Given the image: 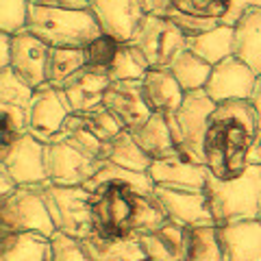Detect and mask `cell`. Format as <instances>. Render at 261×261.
I'll return each instance as SVG.
<instances>
[{"mask_svg":"<svg viewBox=\"0 0 261 261\" xmlns=\"http://www.w3.org/2000/svg\"><path fill=\"white\" fill-rule=\"evenodd\" d=\"M107 161L116 163L120 168L133 170V172H150V166H152V159L144 152V148L137 144L133 133H128V130H122L111 142Z\"/></svg>","mask_w":261,"mask_h":261,"instance_id":"obj_32","label":"cell"},{"mask_svg":"<svg viewBox=\"0 0 261 261\" xmlns=\"http://www.w3.org/2000/svg\"><path fill=\"white\" fill-rule=\"evenodd\" d=\"M27 33L39 37L50 48H87L102 35L94 13L87 9L31 5Z\"/></svg>","mask_w":261,"mask_h":261,"instance_id":"obj_4","label":"cell"},{"mask_svg":"<svg viewBox=\"0 0 261 261\" xmlns=\"http://www.w3.org/2000/svg\"><path fill=\"white\" fill-rule=\"evenodd\" d=\"M233 55L261 76V7H252L233 27Z\"/></svg>","mask_w":261,"mask_h":261,"instance_id":"obj_24","label":"cell"},{"mask_svg":"<svg viewBox=\"0 0 261 261\" xmlns=\"http://www.w3.org/2000/svg\"><path fill=\"white\" fill-rule=\"evenodd\" d=\"M48 246L42 233H0V261H48Z\"/></svg>","mask_w":261,"mask_h":261,"instance_id":"obj_26","label":"cell"},{"mask_svg":"<svg viewBox=\"0 0 261 261\" xmlns=\"http://www.w3.org/2000/svg\"><path fill=\"white\" fill-rule=\"evenodd\" d=\"M257 81H259L257 72H252L242 59L231 55L224 61L214 65L211 76L205 85V92L214 102L250 100V96L257 87Z\"/></svg>","mask_w":261,"mask_h":261,"instance_id":"obj_14","label":"cell"},{"mask_svg":"<svg viewBox=\"0 0 261 261\" xmlns=\"http://www.w3.org/2000/svg\"><path fill=\"white\" fill-rule=\"evenodd\" d=\"M11 50H13V35L0 33V70L11 68Z\"/></svg>","mask_w":261,"mask_h":261,"instance_id":"obj_40","label":"cell"},{"mask_svg":"<svg viewBox=\"0 0 261 261\" xmlns=\"http://www.w3.org/2000/svg\"><path fill=\"white\" fill-rule=\"evenodd\" d=\"M89 11L105 35L120 44H128L142 20L148 15L142 0H92Z\"/></svg>","mask_w":261,"mask_h":261,"instance_id":"obj_15","label":"cell"},{"mask_svg":"<svg viewBox=\"0 0 261 261\" xmlns=\"http://www.w3.org/2000/svg\"><path fill=\"white\" fill-rule=\"evenodd\" d=\"M35 96L31 87L13 68L0 70V150L29 133V111Z\"/></svg>","mask_w":261,"mask_h":261,"instance_id":"obj_10","label":"cell"},{"mask_svg":"<svg viewBox=\"0 0 261 261\" xmlns=\"http://www.w3.org/2000/svg\"><path fill=\"white\" fill-rule=\"evenodd\" d=\"M29 0H0V33L20 35L29 24Z\"/></svg>","mask_w":261,"mask_h":261,"instance_id":"obj_35","label":"cell"},{"mask_svg":"<svg viewBox=\"0 0 261 261\" xmlns=\"http://www.w3.org/2000/svg\"><path fill=\"white\" fill-rule=\"evenodd\" d=\"M85 65V48H50L46 61V85L61 89Z\"/></svg>","mask_w":261,"mask_h":261,"instance_id":"obj_29","label":"cell"},{"mask_svg":"<svg viewBox=\"0 0 261 261\" xmlns=\"http://www.w3.org/2000/svg\"><path fill=\"white\" fill-rule=\"evenodd\" d=\"M146 261H148V259H146Z\"/></svg>","mask_w":261,"mask_h":261,"instance_id":"obj_43","label":"cell"},{"mask_svg":"<svg viewBox=\"0 0 261 261\" xmlns=\"http://www.w3.org/2000/svg\"><path fill=\"white\" fill-rule=\"evenodd\" d=\"M154 200L159 202L163 216L181 226H211L216 224L214 211L205 192H181L154 187Z\"/></svg>","mask_w":261,"mask_h":261,"instance_id":"obj_16","label":"cell"},{"mask_svg":"<svg viewBox=\"0 0 261 261\" xmlns=\"http://www.w3.org/2000/svg\"><path fill=\"white\" fill-rule=\"evenodd\" d=\"M105 107H107L122 128L135 133L152 118V111L144 98L142 81H116L105 94Z\"/></svg>","mask_w":261,"mask_h":261,"instance_id":"obj_17","label":"cell"},{"mask_svg":"<svg viewBox=\"0 0 261 261\" xmlns=\"http://www.w3.org/2000/svg\"><path fill=\"white\" fill-rule=\"evenodd\" d=\"M187 50L198 55L211 65H218L233 55V27H216L187 37Z\"/></svg>","mask_w":261,"mask_h":261,"instance_id":"obj_28","label":"cell"},{"mask_svg":"<svg viewBox=\"0 0 261 261\" xmlns=\"http://www.w3.org/2000/svg\"><path fill=\"white\" fill-rule=\"evenodd\" d=\"M105 183H118V185H126L130 190L140 192V194H152L154 192V183L148 172H133V170H126V168H120L111 161H105L100 170L94 174L92 181H87L85 187L87 190H94L98 185H105Z\"/></svg>","mask_w":261,"mask_h":261,"instance_id":"obj_33","label":"cell"},{"mask_svg":"<svg viewBox=\"0 0 261 261\" xmlns=\"http://www.w3.org/2000/svg\"><path fill=\"white\" fill-rule=\"evenodd\" d=\"M172 72V76L176 79V83L183 87V92H198L205 89L207 81L211 76L214 65L207 63L205 59H200L198 55H194L192 50H185L172 61V65L168 68Z\"/></svg>","mask_w":261,"mask_h":261,"instance_id":"obj_30","label":"cell"},{"mask_svg":"<svg viewBox=\"0 0 261 261\" xmlns=\"http://www.w3.org/2000/svg\"><path fill=\"white\" fill-rule=\"evenodd\" d=\"M70 113V105L59 87H37L29 111V133L44 144L53 142L63 133Z\"/></svg>","mask_w":261,"mask_h":261,"instance_id":"obj_13","label":"cell"},{"mask_svg":"<svg viewBox=\"0 0 261 261\" xmlns=\"http://www.w3.org/2000/svg\"><path fill=\"white\" fill-rule=\"evenodd\" d=\"M48 261H87L83 242L57 231L48 246Z\"/></svg>","mask_w":261,"mask_h":261,"instance_id":"obj_36","label":"cell"},{"mask_svg":"<svg viewBox=\"0 0 261 261\" xmlns=\"http://www.w3.org/2000/svg\"><path fill=\"white\" fill-rule=\"evenodd\" d=\"M144 98L148 102L152 113L159 116H172V113L181 107L185 92L183 87L176 83L170 70H150L142 81Z\"/></svg>","mask_w":261,"mask_h":261,"instance_id":"obj_23","label":"cell"},{"mask_svg":"<svg viewBox=\"0 0 261 261\" xmlns=\"http://www.w3.org/2000/svg\"><path fill=\"white\" fill-rule=\"evenodd\" d=\"M224 261H261V224L257 220L218 226Z\"/></svg>","mask_w":261,"mask_h":261,"instance_id":"obj_22","label":"cell"},{"mask_svg":"<svg viewBox=\"0 0 261 261\" xmlns=\"http://www.w3.org/2000/svg\"><path fill=\"white\" fill-rule=\"evenodd\" d=\"M81 242H83L87 261H146L144 248L137 238L107 240L92 233Z\"/></svg>","mask_w":261,"mask_h":261,"instance_id":"obj_25","label":"cell"},{"mask_svg":"<svg viewBox=\"0 0 261 261\" xmlns=\"http://www.w3.org/2000/svg\"><path fill=\"white\" fill-rule=\"evenodd\" d=\"M250 102L257 113V142H255V148H252V154H250V163L252 166H261V76L257 81L255 92L250 96Z\"/></svg>","mask_w":261,"mask_h":261,"instance_id":"obj_38","label":"cell"},{"mask_svg":"<svg viewBox=\"0 0 261 261\" xmlns=\"http://www.w3.org/2000/svg\"><path fill=\"white\" fill-rule=\"evenodd\" d=\"M216 105L218 102L211 100L205 89L187 92L181 107H178L172 116H168L176 150H178V154H183L185 159L196 161V163H205L202 146H205L207 124H209V118H211V113H214Z\"/></svg>","mask_w":261,"mask_h":261,"instance_id":"obj_6","label":"cell"},{"mask_svg":"<svg viewBox=\"0 0 261 261\" xmlns=\"http://www.w3.org/2000/svg\"><path fill=\"white\" fill-rule=\"evenodd\" d=\"M89 192H92V233L100 238H137L146 228L168 220L159 202L154 200V194H140L118 183H105Z\"/></svg>","mask_w":261,"mask_h":261,"instance_id":"obj_2","label":"cell"},{"mask_svg":"<svg viewBox=\"0 0 261 261\" xmlns=\"http://www.w3.org/2000/svg\"><path fill=\"white\" fill-rule=\"evenodd\" d=\"M0 233H42L48 238L57 233L42 185L18 187L11 196L0 198Z\"/></svg>","mask_w":261,"mask_h":261,"instance_id":"obj_8","label":"cell"},{"mask_svg":"<svg viewBox=\"0 0 261 261\" xmlns=\"http://www.w3.org/2000/svg\"><path fill=\"white\" fill-rule=\"evenodd\" d=\"M257 113L250 100L218 102L205 133V163L218 178H235L252 166Z\"/></svg>","mask_w":261,"mask_h":261,"instance_id":"obj_1","label":"cell"},{"mask_svg":"<svg viewBox=\"0 0 261 261\" xmlns=\"http://www.w3.org/2000/svg\"><path fill=\"white\" fill-rule=\"evenodd\" d=\"M133 137L152 161L178 154L170 122L166 116H159V113H152V118L146 122L142 128H137L133 133Z\"/></svg>","mask_w":261,"mask_h":261,"instance_id":"obj_27","label":"cell"},{"mask_svg":"<svg viewBox=\"0 0 261 261\" xmlns=\"http://www.w3.org/2000/svg\"><path fill=\"white\" fill-rule=\"evenodd\" d=\"M18 183H15V178L9 174V170L0 166V198H7V196H11L15 190H18Z\"/></svg>","mask_w":261,"mask_h":261,"instance_id":"obj_41","label":"cell"},{"mask_svg":"<svg viewBox=\"0 0 261 261\" xmlns=\"http://www.w3.org/2000/svg\"><path fill=\"white\" fill-rule=\"evenodd\" d=\"M39 7H63V9H87L92 0H29Z\"/></svg>","mask_w":261,"mask_h":261,"instance_id":"obj_39","label":"cell"},{"mask_svg":"<svg viewBox=\"0 0 261 261\" xmlns=\"http://www.w3.org/2000/svg\"><path fill=\"white\" fill-rule=\"evenodd\" d=\"M207 198L216 218V226L257 220L261 200V166H250L235 178H218L209 174Z\"/></svg>","mask_w":261,"mask_h":261,"instance_id":"obj_5","label":"cell"},{"mask_svg":"<svg viewBox=\"0 0 261 261\" xmlns=\"http://www.w3.org/2000/svg\"><path fill=\"white\" fill-rule=\"evenodd\" d=\"M105 161L94 159L81 150L65 135L46 144V172L48 181L57 185H85L92 181Z\"/></svg>","mask_w":261,"mask_h":261,"instance_id":"obj_11","label":"cell"},{"mask_svg":"<svg viewBox=\"0 0 261 261\" xmlns=\"http://www.w3.org/2000/svg\"><path fill=\"white\" fill-rule=\"evenodd\" d=\"M187 37L190 35L172 20L148 13L130 44L146 57L150 70H168L176 57L187 50Z\"/></svg>","mask_w":261,"mask_h":261,"instance_id":"obj_9","label":"cell"},{"mask_svg":"<svg viewBox=\"0 0 261 261\" xmlns=\"http://www.w3.org/2000/svg\"><path fill=\"white\" fill-rule=\"evenodd\" d=\"M146 11L172 20L187 35L216 27H235L238 20L261 0H142Z\"/></svg>","mask_w":261,"mask_h":261,"instance_id":"obj_3","label":"cell"},{"mask_svg":"<svg viewBox=\"0 0 261 261\" xmlns=\"http://www.w3.org/2000/svg\"><path fill=\"white\" fill-rule=\"evenodd\" d=\"M111 85L109 72L94 65H85L61 87L72 113H87L105 102V94Z\"/></svg>","mask_w":261,"mask_h":261,"instance_id":"obj_19","label":"cell"},{"mask_svg":"<svg viewBox=\"0 0 261 261\" xmlns=\"http://www.w3.org/2000/svg\"><path fill=\"white\" fill-rule=\"evenodd\" d=\"M183 261H224L218 226H192L187 228Z\"/></svg>","mask_w":261,"mask_h":261,"instance_id":"obj_31","label":"cell"},{"mask_svg":"<svg viewBox=\"0 0 261 261\" xmlns=\"http://www.w3.org/2000/svg\"><path fill=\"white\" fill-rule=\"evenodd\" d=\"M50 46L44 44L39 37L31 33L13 35V50H11V68L15 74H20L31 87L46 85V61Z\"/></svg>","mask_w":261,"mask_h":261,"instance_id":"obj_20","label":"cell"},{"mask_svg":"<svg viewBox=\"0 0 261 261\" xmlns=\"http://www.w3.org/2000/svg\"><path fill=\"white\" fill-rule=\"evenodd\" d=\"M148 174L154 187L181 192H205L211 170L205 163L185 159L183 154H172V157L152 161Z\"/></svg>","mask_w":261,"mask_h":261,"instance_id":"obj_18","label":"cell"},{"mask_svg":"<svg viewBox=\"0 0 261 261\" xmlns=\"http://www.w3.org/2000/svg\"><path fill=\"white\" fill-rule=\"evenodd\" d=\"M42 194L59 233L83 240L92 235V192L85 185H57L48 181Z\"/></svg>","mask_w":261,"mask_h":261,"instance_id":"obj_7","label":"cell"},{"mask_svg":"<svg viewBox=\"0 0 261 261\" xmlns=\"http://www.w3.org/2000/svg\"><path fill=\"white\" fill-rule=\"evenodd\" d=\"M118 48H120V42H116L113 37L109 35H98L92 44L85 48V57H87V65H94V68H102L107 70L111 68L113 59L118 55Z\"/></svg>","mask_w":261,"mask_h":261,"instance_id":"obj_37","label":"cell"},{"mask_svg":"<svg viewBox=\"0 0 261 261\" xmlns=\"http://www.w3.org/2000/svg\"><path fill=\"white\" fill-rule=\"evenodd\" d=\"M0 166L9 170L20 187L29 185H46V144L39 142L31 133L15 140L9 148L0 150Z\"/></svg>","mask_w":261,"mask_h":261,"instance_id":"obj_12","label":"cell"},{"mask_svg":"<svg viewBox=\"0 0 261 261\" xmlns=\"http://www.w3.org/2000/svg\"><path fill=\"white\" fill-rule=\"evenodd\" d=\"M137 240L148 261H183L187 226L176 224L172 220H163L157 226L142 231Z\"/></svg>","mask_w":261,"mask_h":261,"instance_id":"obj_21","label":"cell"},{"mask_svg":"<svg viewBox=\"0 0 261 261\" xmlns=\"http://www.w3.org/2000/svg\"><path fill=\"white\" fill-rule=\"evenodd\" d=\"M150 72V65L146 57L137 50L133 44H120L118 55L109 68L111 83L116 81H144V76Z\"/></svg>","mask_w":261,"mask_h":261,"instance_id":"obj_34","label":"cell"},{"mask_svg":"<svg viewBox=\"0 0 261 261\" xmlns=\"http://www.w3.org/2000/svg\"><path fill=\"white\" fill-rule=\"evenodd\" d=\"M257 222L261 224V200H259V211H257Z\"/></svg>","mask_w":261,"mask_h":261,"instance_id":"obj_42","label":"cell"}]
</instances>
